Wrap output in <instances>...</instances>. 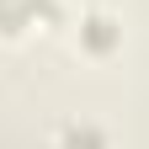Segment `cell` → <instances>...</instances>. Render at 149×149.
Segmentation results:
<instances>
[{
  "mask_svg": "<svg viewBox=\"0 0 149 149\" xmlns=\"http://www.w3.org/2000/svg\"><path fill=\"white\" fill-rule=\"evenodd\" d=\"M64 149H107V133L91 123H74V128H64Z\"/></svg>",
  "mask_w": 149,
  "mask_h": 149,
  "instance_id": "obj_3",
  "label": "cell"
},
{
  "mask_svg": "<svg viewBox=\"0 0 149 149\" xmlns=\"http://www.w3.org/2000/svg\"><path fill=\"white\" fill-rule=\"evenodd\" d=\"M27 27H37L32 0H0V37H22Z\"/></svg>",
  "mask_w": 149,
  "mask_h": 149,
  "instance_id": "obj_2",
  "label": "cell"
},
{
  "mask_svg": "<svg viewBox=\"0 0 149 149\" xmlns=\"http://www.w3.org/2000/svg\"><path fill=\"white\" fill-rule=\"evenodd\" d=\"M74 37H80V48L91 53V59H107V53L123 48V22H117V16H107V11H85Z\"/></svg>",
  "mask_w": 149,
  "mask_h": 149,
  "instance_id": "obj_1",
  "label": "cell"
}]
</instances>
